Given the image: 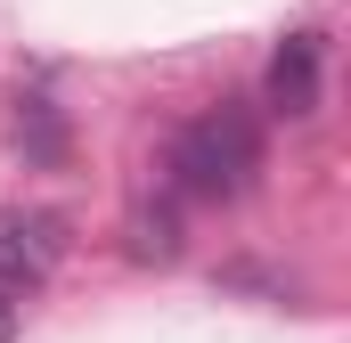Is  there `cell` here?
I'll return each instance as SVG.
<instances>
[{
  "instance_id": "obj_2",
  "label": "cell",
  "mask_w": 351,
  "mask_h": 343,
  "mask_svg": "<svg viewBox=\"0 0 351 343\" xmlns=\"http://www.w3.org/2000/svg\"><path fill=\"white\" fill-rule=\"evenodd\" d=\"M58 254H66V237H58V221H49V213L0 204V286H49Z\"/></svg>"
},
{
  "instance_id": "obj_1",
  "label": "cell",
  "mask_w": 351,
  "mask_h": 343,
  "mask_svg": "<svg viewBox=\"0 0 351 343\" xmlns=\"http://www.w3.org/2000/svg\"><path fill=\"white\" fill-rule=\"evenodd\" d=\"M172 172H180L188 196H237V188L262 172V139H254V123H245L237 106H213V115H196V123L180 131Z\"/></svg>"
},
{
  "instance_id": "obj_4",
  "label": "cell",
  "mask_w": 351,
  "mask_h": 343,
  "mask_svg": "<svg viewBox=\"0 0 351 343\" xmlns=\"http://www.w3.org/2000/svg\"><path fill=\"white\" fill-rule=\"evenodd\" d=\"M16 327H25V311H16V286H0V343H16Z\"/></svg>"
},
{
  "instance_id": "obj_3",
  "label": "cell",
  "mask_w": 351,
  "mask_h": 343,
  "mask_svg": "<svg viewBox=\"0 0 351 343\" xmlns=\"http://www.w3.org/2000/svg\"><path fill=\"white\" fill-rule=\"evenodd\" d=\"M269 106L278 115H319V33H286L269 58Z\"/></svg>"
}]
</instances>
